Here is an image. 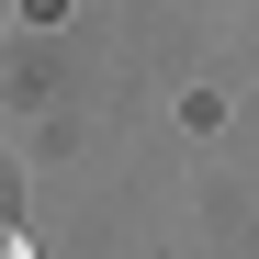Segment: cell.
<instances>
[{
	"label": "cell",
	"mask_w": 259,
	"mask_h": 259,
	"mask_svg": "<svg viewBox=\"0 0 259 259\" xmlns=\"http://www.w3.org/2000/svg\"><path fill=\"white\" fill-rule=\"evenodd\" d=\"M0 259H34V237H23V226H0Z\"/></svg>",
	"instance_id": "obj_1"
}]
</instances>
